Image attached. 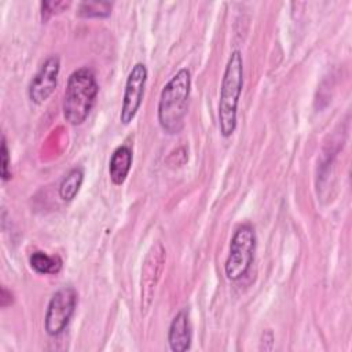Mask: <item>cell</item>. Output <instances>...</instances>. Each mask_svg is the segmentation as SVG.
<instances>
[{
	"mask_svg": "<svg viewBox=\"0 0 352 352\" xmlns=\"http://www.w3.org/2000/svg\"><path fill=\"white\" fill-rule=\"evenodd\" d=\"M191 92V73L183 67L165 84L158 100V122L168 135H177L184 126V118Z\"/></svg>",
	"mask_w": 352,
	"mask_h": 352,
	"instance_id": "obj_1",
	"label": "cell"
},
{
	"mask_svg": "<svg viewBox=\"0 0 352 352\" xmlns=\"http://www.w3.org/2000/svg\"><path fill=\"white\" fill-rule=\"evenodd\" d=\"M243 88V59L239 50H234L226 63L219 96V129L223 138H230L236 128L238 103Z\"/></svg>",
	"mask_w": 352,
	"mask_h": 352,
	"instance_id": "obj_2",
	"label": "cell"
},
{
	"mask_svg": "<svg viewBox=\"0 0 352 352\" xmlns=\"http://www.w3.org/2000/svg\"><path fill=\"white\" fill-rule=\"evenodd\" d=\"M98 82L89 67L74 70L67 80L63 98V117L72 125H81L89 116L98 96Z\"/></svg>",
	"mask_w": 352,
	"mask_h": 352,
	"instance_id": "obj_3",
	"label": "cell"
},
{
	"mask_svg": "<svg viewBox=\"0 0 352 352\" xmlns=\"http://www.w3.org/2000/svg\"><path fill=\"white\" fill-rule=\"evenodd\" d=\"M256 249V232L250 224L238 227L230 242V252L224 264V274L230 280L243 278L253 263Z\"/></svg>",
	"mask_w": 352,
	"mask_h": 352,
	"instance_id": "obj_4",
	"label": "cell"
},
{
	"mask_svg": "<svg viewBox=\"0 0 352 352\" xmlns=\"http://www.w3.org/2000/svg\"><path fill=\"white\" fill-rule=\"evenodd\" d=\"M77 301V292L70 286H65L52 294L44 316V329L48 336H59L67 327Z\"/></svg>",
	"mask_w": 352,
	"mask_h": 352,
	"instance_id": "obj_5",
	"label": "cell"
},
{
	"mask_svg": "<svg viewBox=\"0 0 352 352\" xmlns=\"http://www.w3.org/2000/svg\"><path fill=\"white\" fill-rule=\"evenodd\" d=\"M146 81H147L146 65L142 62L135 63L125 81V89H124L122 104L120 111L121 124L128 125L135 118L143 100Z\"/></svg>",
	"mask_w": 352,
	"mask_h": 352,
	"instance_id": "obj_6",
	"label": "cell"
},
{
	"mask_svg": "<svg viewBox=\"0 0 352 352\" xmlns=\"http://www.w3.org/2000/svg\"><path fill=\"white\" fill-rule=\"evenodd\" d=\"M165 249L164 246L157 242L151 246V249L148 250L144 263H143V268H142V312L147 311L151 307L153 298H154V293H155V287L158 285V280L161 278L162 270H164V264H165Z\"/></svg>",
	"mask_w": 352,
	"mask_h": 352,
	"instance_id": "obj_7",
	"label": "cell"
},
{
	"mask_svg": "<svg viewBox=\"0 0 352 352\" xmlns=\"http://www.w3.org/2000/svg\"><path fill=\"white\" fill-rule=\"evenodd\" d=\"M60 70V59L56 55L48 56L32 78L28 95L36 104H43L55 91Z\"/></svg>",
	"mask_w": 352,
	"mask_h": 352,
	"instance_id": "obj_8",
	"label": "cell"
},
{
	"mask_svg": "<svg viewBox=\"0 0 352 352\" xmlns=\"http://www.w3.org/2000/svg\"><path fill=\"white\" fill-rule=\"evenodd\" d=\"M192 340L191 324L187 309H180L172 319L168 330V344L173 352H184L190 349Z\"/></svg>",
	"mask_w": 352,
	"mask_h": 352,
	"instance_id": "obj_9",
	"label": "cell"
},
{
	"mask_svg": "<svg viewBox=\"0 0 352 352\" xmlns=\"http://www.w3.org/2000/svg\"><path fill=\"white\" fill-rule=\"evenodd\" d=\"M133 154L129 146H118L109 161V177L114 186H121L131 170Z\"/></svg>",
	"mask_w": 352,
	"mask_h": 352,
	"instance_id": "obj_10",
	"label": "cell"
},
{
	"mask_svg": "<svg viewBox=\"0 0 352 352\" xmlns=\"http://www.w3.org/2000/svg\"><path fill=\"white\" fill-rule=\"evenodd\" d=\"M84 182V170L78 168H73L60 182L59 184V197L65 202H70L76 198L80 191V187Z\"/></svg>",
	"mask_w": 352,
	"mask_h": 352,
	"instance_id": "obj_11",
	"label": "cell"
},
{
	"mask_svg": "<svg viewBox=\"0 0 352 352\" xmlns=\"http://www.w3.org/2000/svg\"><path fill=\"white\" fill-rule=\"evenodd\" d=\"M30 267L37 274H58L62 268V258L59 256H50L44 252L36 250L29 257Z\"/></svg>",
	"mask_w": 352,
	"mask_h": 352,
	"instance_id": "obj_12",
	"label": "cell"
},
{
	"mask_svg": "<svg viewBox=\"0 0 352 352\" xmlns=\"http://www.w3.org/2000/svg\"><path fill=\"white\" fill-rule=\"evenodd\" d=\"M111 3L106 1H81L77 14L82 18H107L111 14Z\"/></svg>",
	"mask_w": 352,
	"mask_h": 352,
	"instance_id": "obj_13",
	"label": "cell"
},
{
	"mask_svg": "<svg viewBox=\"0 0 352 352\" xmlns=\"http://www.w3.org/2000/svg\"><path fill=\"white\" fill-rule=\"evenodd\" d=\"M70 6V1H63V0H51V1H43L41 3V19L47 21L55 14H59L65 11Z\"/></svg>",
	"mask_w": 352,
	"mask_h": 352,
	"instance_id": "obj_14",
	"label": "cell"
},
{
	"mask_svg": "<svg viewBox=\"0 0 352 352\" xmlns=\"http://www.w3.org/2000/svg\"><path fill=\"white\" fill-rule=\"evenodd\" d=\"M0 165H1V180L7 182L11 179V158H10V150L7 146L6 136H1V148H0Z\"/></svg>",
	"mask_w": 352,
	"mask_h": 352,
	"instance_id": "obj_15",
	"label": "cell"
},
{
	"mask_svg": "<svg viewBox=\"0 0 352 352\" xmlns=\"http://www.w3.org/2000/svg\"><path fill=\"white\" fill-rule=\"evenodd\" d=\"M11 302H12V293L8 292L6 287H1V293H0V304H1V307L6 308Z\"/></svg>",
	"mask_w": 352,
	"mask_h": 352,
	"instance_id": "obj_16",
	"label": "cell"
},
{
	"mask_svg": "<svg viewBox=\"0 0 352 352\" xmlns=\"http://www.w3.org/2000/svg\"><path fill=\"white\" fill-rule=\"evenodd\" d=\"M263 342H267L268 344V348L272 349V345H274V334L271 330H265L263 334H261V344Z\"/></svg>",
	"mask_w": 352,
	"mask_h": 352,
	"instance_id": "obj_17",
	"label": "cell"
}]
</instances>
